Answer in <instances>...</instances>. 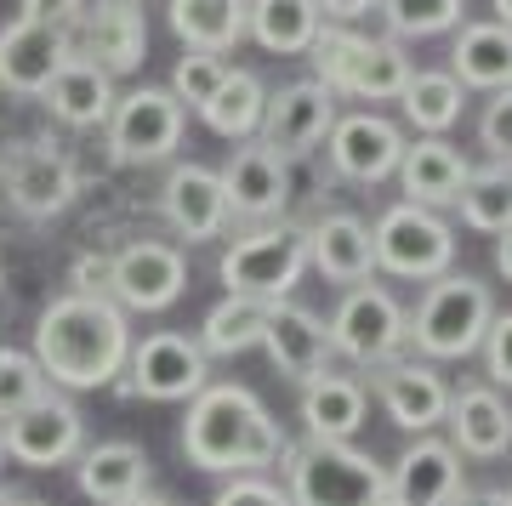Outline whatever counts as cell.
<instances>
[{
    "label": "cell",
    "instance_id": "obj_32",
    "mask_svg": "<svg viewBox=\"0 0 512 506\" xmlns=\"http://www.w3.org/2000/svg\"><path fill=\"white\" fill-rule=\"evenodd\" d=\"M262 109H268L262 74L256 69H228L222 86L211 91V103L200 109V120L217 131V137H228V143H251L256 131H262Z\"/></svg>",
    "mask_w": 512,
    "mask_h": 506
},
{
    "label": "cell",
    "instance_id": "obj_37",
    "mask_svg": "<svg viewBox=\"0 0 512 506\" xmlns=\"http://www.w3.org/2000/svg\"><path fill=\"white\" fill-rule=\"evenodd\" d=\"M52 393V381L40 376L35 353H12V347H0V421H12L18 410H29L35 398Z\"/></svg>",
    "mask_w": 512,
    "mask_h": 506
},
{
    "label": "cell",
    "instance_id": "obj_47",
    "mask_svg": "<svg viewBox=\"0 0 512 506\" xmlns=\"http://www.w3.org/2000/svg\"><path fill=\"white\" fill-rule=\"evenodd\" d=\"M131 506H177V501H171V495H154V489H148V495H137Z\"/></svg>",
    "mask_w": 512,
    "mask_h": 506
},
{
    "label": "cell",
    "instance_id": "obj_49",
    "mask_svg": "<svg viewBox=\"0 0 512 506\" xmlns=\"http://www.w3.org/2000/svg\"><path fill=\"white\" fill-rule=\"evenodd\" d=\"M0 506H23V495H12V489H0Z\"/></svg>",
    "mask_w": 512,
    "mask_h": 506
},
{
    "label": "cell",
    "instance_id": "obj_18",
    "mask_svg": "<svg viewBox=\"0 0 512 506\" xmlns=\"http://www.w3.org/2000/svg\"><path fill=\"white\" fill-rule=\"evenodd\" d=\"M444 427H450L444 444L456 455H473V461H501L512 450V410L490 381H461V387H450Z\"/></svg>",
    "mask_w": 512,
    "mask_h": 506
},
{
    "label": "cell",
    "instance_id": "obj_17",
    "mask_svg": "<svg viewBox=\"0 0 512 506\" xmlns=\"http://www.w3.org/2000/svg\"><path fill=\"white\" fill-rule=\"evenodd\" d=\"M160 211L171 222V234L200 245V239H222L228 234V199H222V177L200 160H177L165 171V188H160Z\"/></svg>",
    "mask_w": 512,
    "mask_h": 506
},
{
    "label": "cell",
    "instance_id": "obj_20",
    "mask_svg": "<svg viewBox=\"0 0 512 506\" xmlns=\"http://www.w3.org/2000/svg\"><path fill=\"white\" fill-rule=\"evenodd\" d=\"M69 57H74V40L63 29H40L29 18H12L0 29V86L12 97H40Z\"/></svg>",
    "mask_w": 512,
    "mask_h": 506
},
{
    "label": "cell",
    "instance_id": "obj_25",
    "mask_svg": "<svg viewBox=\"0 0 512 506\" xmlns=\"http://www.w3.org/2000/svg\"><path fill=\"white\" fill-rule=\"evenodd\" d=\"M74 484L80 495L97 506H131L137 495H148V455L126 438H103V444H86L74 455Z\"/></svg>",
    "mask_w": 512,
    "mask_h": 506
},
{
    "label": "cell",
    "instance_id": "obj_22",
    "mask_svg": "<svg viewBox=\"0 0 512 506\" xmlns=\"http://www.w3.org/2000/svg\"><path fill=\"white\" fill-rule=\"evenodd\" d=\"M461 495V455L444 438H416L387 472V501L399 506H450Z\"/></svg>",
    "mask_w": 512,
    "mask_h": 506
},
{
    "label": "cell",
    "instance_id": "obj_2",
    "mask_svg": "<svg viewBox=\"0 0 512 506\" xmlns=\"http://www.w3.org/2000/svg\"><path fill=\"white\" fill-rule=\"evenodd\" d=\"M131 319L114 308L109 296H80L63 290L57 302L35 319V364L52 387L69 393H92V387H114V376H126L131 359Z\"/></svg>",
    "mask_w": 512,
    "mask_h": 506
},
{
    "label": "cell",
    "instance_id": "obj_40",
    "mask_svg": "<svg viewBox=\"0 0 512 506\" xmlns=\"http://www.w3.org/2000/svg\"><path fill=\"white\" fill-rule=\"evenodd\" d=\"M478 143L495 154V165H512V91H495L478 114Z\"/></svg>",
    "mask_w": 512,
    "mask_h": 506
},
{
    "label": "cell",
    "instance_id": "obj_16",
    "mask_svg": "<svg viewBox=\"0 0 512 506\" xmlns=\"http://www.w3.org/2000/svg\"><path fill=\"white\" fill-rule=\"evenodd\" d=\"M74 57H86L97 69L109 74H137L148 57V23L137 6H114V0H86V12L74 23Z\"/></svg>",
    "mask_w": 512,
    "mask_h": 506
},
{
    "label": "cell",
    "instance_id": "obj_45",
    "mask_svg": "<svg viewBox=\"0 0 512 506\" xmlns=\"http://www.w3.org/2000/svg\"><path fill=\"white\" fill-rule=\"evenodd\" d=\"M450 506H507V495L501 489H461Z\"/></svg>",
    "mask_w": 512,
    "mask_h": 506
},
{
    "label": "cell",
    "instance_id": "obj_13",
    "mask_svg": "<svg viewBox=\"0 0 512 506\" xmlns=\"http://www.w3.org/2000/svg\"><path fill=\"white\" fill-rule=\"evenodd\" d=\"M370 387H376V398H382L387 421H393L399 433H410V438H427L444 421V410H450V381H444L427 359L376 364V370H370Z\"/></svg>",
    "mask_w": 512,
    "mask_h": 506
},
{
    "label": "cell",
    "instance_id": "obj_35",
    "mask_svg": "<svg viewBox=\"0 0 512 506\" xmlns=\"http://www.w3.org/2000/svg\"><path fill=\"white\" fill-rule=\"evenodd\" d=\"M461 222L478 234H507L512 228V165H473L467 188L456 194Z\"/></svg>",
    "mask_w": 512,
    "mask_h": 506
},
{
    "label": "cell",
    "instance_id": "obj_26",
    "mask_svg": "<svg viewBox=\"0 0 512 506\" xmlns=\"http://www.w3.org/2000/svg\"><path fill=\"white\" fill-rule=\"evenodd\" d=\"M308 268H319L330 285H365L376 273V251H370V222L353 211H325L308 228Z\"/></svg>",
    "mask_w": 512,
    "mask_h": 506
},
{
    "label": "cell",
    "instance_id": "obj_39",
    "mask_svg": "<svg viewBox=\"0 0 512 506\" xmlns=\"http://www.w3.org/2000/svg\"><path fill=\"white\" fill-rule=\"evenodd\" d=\"M478 353H484V376H490L495 393L501 387L512 393V313H495L490 330H484V342H478Z\"/></svg>",
    "mask_w": 512,
    "mask_h": 506
},
{
    "label": "cell",
    "instance_id": "obj_48",
    "mask_svg": "<svg viewBox=\"0 0 512 506\" xmlns=\"http://www.w3.org/2000/svg\"><path fill=\"white\" fill-rule=\"evenodd\" d=\"M490 6H495V23H507L512 29V0H490Z\"/></svg>",
    "mask_w": 512,
    "mask_h": 506
},
{
    "label": "cell",
    "instance_id": "obj_34",
    "mask_svg": "<svg viewBox=\"0 0 512 506\" xmlns=\"http://www.w3.org/2000/svg\"><path fill=\"white\" fill-rule=\"evenodd\" d=\"M262 319H268V302H245V296H222L217 308L205 313L200 325V353H217V359H234V353H251L262 347Z\"/></svg>",
    "mask_w": 512,
    "mask_h": 506
},
{
    "label": "cell",
    "instance_id": "obj_28",
    "mask_svg": "<svg viewBox=\"0 0 512 506\" xmlns=\"http://www.w3.org/2000/svg\"><path fill=\"white\" fill-rule=\"evenodd\" d=\"M450 74L461 91H512V29L507 23H461L450 46Z\"/></svg>",
    "mask_w": 512,
    "mask_h": 506
},
{
    "label": "cell",
    "instance_id": "obj_46",
    "mask_svg": "<svg viewBox=\"0 0 512 506\" xmlns=\"http://www.w3.org/2000/svg\"><path fill=\"white\" fill-rule=\"evenodd\" d=\"M495 268L507 273V285H512V228L507 234H495Z\"/></svg>",
    "mask_w": 512,
    "mask_h": 506
},
{
    "label": "cell",
    "instance_id": "obj_8",
    "mask_svg": "<svg viewBox=\"0 0 512 506\" xmlns=\"http://www.w3.org/2000/svg\"><path fill=\"white\" fill-rule=\"evenodd\" d=\"M183 131H188V109L171 91L137 86L126 97H114V114L103 126V137H109L114 165H160V160H177Z\"/></svg>",
    "mask_w": 512,
    "mask_h": 506
},
{
    "label": "cell",
    "instance_id": "obj_5",
    "mask_svg": "<svg viewBox=\"0 0 512 506\" xmlns=\"http://www.w3.org/2000/svg\"><path fill=\"white\" fill-rule=\"evenodd\" d=\"M495 319V296L473 273H444L427 285L421 308L410 313V342L421 359H467L478 353L484 330Z\"/></svg>",
    "mask_w": 512,
    "mask_h": 506
},
{
    "label": "cell",
    "instance_id": "obj_42",
    "mask_svg": "<svg viewBox=\"0 0 512 506\" xmlns=\"http://www.w3.org/2000/svg\"><path fill=\"white\" fill-rule=\"evenodd\" d=\"M80 12H86V0H23V18L40 29H63V35H74Z\"/></svg>",
    "mask_w": 512,
    "mask_h": 506
},
{
    "label": "cell",
    "instance_id": "obj_31",
    "mask_svg": "<svg viewBox=\"0 0 512 506\" xmlns=\"http://www.w3.org/2000/svg\"><path fill=\"white\" fill-rule=\"evenodd\" d=\"M245 35L262 46V52H279V57H308L313 35H319V0H245Z\"/></svg>",
    "mask_w": 512,
    "mask_h": 506
},
{
    "label": "cell",
    "instance_id": "obj_4",
    "mask_svg": "<svg viewBox=\"0 0 512 506\" xmlns=\"http://www.w3.org/2000/svg\"><path fill=\"white\" fill-rule=\"evenodd\" d=\"M285 495L291 506H382L387 467L353 444H291Z\"/></svg>",
    "mask_w": 512,
    "mask_h": 506
},
{
    "label": "cell",
    "instance_id": "obj_24",
    "mask_svg": "<svg viewBox=\"0 0 512 506\" xmlns=\"http://www.w3.org/2000/svg\"><path fill=\"white\" fill-rule=\"evenodd\" d=\"M6 194L23 217H57L74 199V165L46 143H18L6 160Z\"/></svg>",
    "mask_w": 512,
    "mask_h": 506
},
{
    "label": "cell",
    "instance_id": "obj_30",
    "mask_svg": "<svg viewBox=\"0 0 512 506\" xmlns=\"http://www.w3.org/2000/svg\"><path fill=\"white\" fill-rule=\"evenodd\" d=\"M245 0H171L165 18H171V35L183 40V52H234L245 40Z\"/></svg>",
    "mask_w": 512,
    "mask_h": 506
},
{
    "label": "cell",
    "instance_id": "obj_19",
    "mask_svg": "<svg viewBox=\"0 0 512 506\" xmlns=\"http://www.w3.org/2000/svg\"><path fill=\"white\" fill-rule=\"evenodd\" d=\"M262 353L274 359L279 376L308 381L319 370H330V330L325 319L302 302H268V319H262Z\"/></svg>",
    "mask_w": 512,
    "mask_h": 506
},
{
    "label": "cell",
    "instance_id": "obj_9",
    "mask_svg": "<svg viewBox=\"0 0 512 506\" xmlns=\"http://www.w3.org/2000/svg\"><path fill=\"white\" fill-rule=\"evenodd\" d=\"M205 381H211V370H205L200 342L183 336V330H154V336H143V342H131L120 393L126 398H154V404H188Z\"/></svg>",
    "mask_w": 512,
    "mask_h": 506
},
{
    "label": "cell",
    "instance_id": "obj_15",
    "mask_svg": "<svg viewBox=\"0 0 512 506\" xmlns=\"http://www.w3.org/2000/svg\"><path fill=\"white\" fill-rule=\"evenodd\" d=\"M404 143H410V137L376 109L336 114V126H330V137H325L330 165H336L348 182H387L404 160Z\"/></svg>",
    "mask_w": 512,
    "mask_h": 506
},
{
    "label": "cell",
    "instance_id": "obj_1",
    "mask_svg": "<svg viewBox=\"0 0 512 506\" xmlns=\"http://www.w3.org/2000/svg\"><path fill=\"white\" fill-rule=\"evenodd\" d=\"M183 455L188 467L217 478H262L268 467H285L291 438L268 416V404L239 381H205L188 398L183 416Z\"/></svg>",
    "mask_w": 512,
    "mask_h": 506
},
{
    "label": "cell",
    "instance_id": "obj_33",
    "mask_svg": "<svg viewBox=\"0 0 512 506\" xmlns=\"http://www.w3.org/2000/svg\"><path fill=\"white\" fill-rule=\"evenodd\" d=\"M399 109L421 137H444L461 120V109H467V91H461V80L450 69H416L410 86L399 91Z\"/></svg>",
    "mask_w": 512,
    "mask_h": 506
},
{
    "label": "cell",
    "instance_id": "obj_53",
    "mask_svg": "<svg viewBox=\"0 0 512 506\" xmlns=\"http://www.w3.org/2000/svg\"><path fill=\"white\" fill-rule=\"evenodd\" d=\"M507 506H512V489H507Z\"/></svg>",
    "mask_w": 512,
    "mask_h": 506
},
{
    "label": "cell",
    "instance_id": "obj_38",
    "mask_svg": "<svg viewBox=\"0 0 512 506\" xmlns=\"http://www.w3.org/2000/svg\"><path fill=\"white\" fill-rule=\"evenodd\" d=\"M222 74H228V63L222 57H211V52H183L177 57V69H171V97L183 103V109H205L211 103V91L222 86Z\"/></svg>",
    "mask_w": 512,
    "mask_h": 506
},
{
    "label": "cell",
    "instance_id": "obj_41",
    "mask_svg": "<svg viewBox=\"0 0 512 506\" xmlns=\"http://www.w3.org/2000/svg\"><path fill=\"white\" fill-rule=\"evenodd\" d=\"M211 506H291V495L274 478H228Z\"/></svg>",
    "mask_w": 512,
    "mask_h": 506
},
{
    "label": "cell",
    "instance_id": "obj_51",
    "mask_svg": "<svg viewBox=\"0 0 512 506\" xmlns=\"http://www.w3.org/2000/svg\"><path fill=\"white\" fill-rule=\"evenodd\" d=\"M23 506H52V501H23Z\"/></svg>",
    "mask_w": 512,
    "mask_h": 506
},
{
    "label": "cell",
    "instance_id": "obj_11",
    "mask_svg": "<svg viewBox=\"0 0 512 506\" xmlns=\"http://www.w3.org/2000/svg\"><path fill=\"white\" fill-rule=\"evenodd\" d=\"M80 450H86V421L57 387L46 398H35L29 410H18L12 421H0V455H12L18 467L46 472L74 461Z\"/></svg>",
    "mask_w": 512,
    "mask_h": 506
},
{
    "label": "cell",
    "instance_id": "obj_3",
    "mask_svg": "<svg viewBox=\"0 0 512 506\" xmlns=\"http://www.w3.org/2000/svg\"><path fill=\"white\" fill-rule=\"evenodd\" d=\"M302 273H308V228L296 222H262L251 234H239L217 262L222 290L245 302H291Z\"/></svg>",
    "mask_w": 512,
    "mask_h": 506
},
{
    "label": "cell",
    "instance_id": "obj_50",
    "mask_svg": "<svg viewBox=\"0 0 512 506\" xmlns=\"http://www.w3.org/2000/svg\"><path fill=\"white\" fill-rule=\"evenodd\" d=\"M114 6H137V12H143V6H148V0H114Z\"/></svg>",
    "mask_w": 512,
    "mask_h": 506
},
{
    "label": "cell",
    "instance_id": "obj_21",
    "mask_svg": "<svg viewBox=\"0 0 512 506\" xmlns=\"http://www.w3.org/2000/svg\"><path fill=\"white\" fill-rule=\"evenodd\" d=\"M393 177L404 188V205L439 211V205H456V194L473 177V160L450 137H416V143H404V160Z\"/></svg>",
    "mask_w": 512,
    "mask_h": 506
},
{
    "label": "cell",
    "instance_id": "obj_52",
    "mask_svg": "<svg viewBox=\"0 0 512 506\" xmlns=\"http://www.w3.org/2000/svg\"><path fill=\"white\" fill-rule=\"evenodd\" d=\"M382 506H399V501H382Z\"/></svg>",
    "mask_w": 512,
    "mask_h": 506
},
{
    "label": "cell",
    "instance_id": "obj_14",
    "mask_svg": "<svg viewBox=\"0 0 512 506\" xmlns=\"http://www.w3.org/2000/svg\"><path fill=\"white\" fill-rule=\"evenodd\" d=\"M217 177H222L228 217L274 222V217H285V205H291V165L279 160L268 143H256V137L228 154V165H222Z\"/></svg>",
    "mask_w": 512,
    "mask_h": 506
},
{
    "label": "cell",
    "instance_id": "obj_23",
    "mask_svg": "<svg viewBox=\"0 0 512 506\" xmlns=\"http://www.w3.org/2000/svg\"><path fill=\"white\" fill-rule=\"evenodd\" d=\"M365 410H370V387L359 376L319 370V376L302 381V427H308V444H348L365 427Z\"/></svg>",
    "mask_w": 512,
    "mask_h": 506
},
{
    "label": "cell",
    "instance_id": "obj_44",
    "mask_svg": "<svg viewBox=\"0 0 512 506\" xmlns=\"http://www.w3.org/2000/svg\"><path fill=\"white\" fill-rule=\"evenodd\" d=\"M376 6H382V0H319L325 23H348V29L365 18V12H376Z\"/></svg>",
    "mask_w": 512,
    "mask_h": 506
},
{
    "label": "cell",
    "instance_id": "obj_54",
    "mask_svg": "<svg viewBox=\"0 0 512 506\" xmlns=\"http://www.w3.org/2000/svg\"><path fill=\"white\" fill-rule=\"evenodd\" d=\"M0 461H6V455H0Z\"/></svg>",
    "mask_w": 512,
    "mask_h": 506
},
{
    "label": "cell",
    "instance_id": "obj_6",
    "mask_svg": "<svg viewBox=\"0 0 512 506\" xmlns=\"http://www.w3.org/2000/svg\"><path fill=\"white\" fill-rule=\"evenodd\" d=\"M330 353H342L359 370H376L387 359H404V342H410V313L387 285L365 279V285H348V296L330 313Z\"/></svg>",
    "mask_w": 512,
    "mask_h": 506
},
{
    "label": "cell",
    "instance_id": "obj_36",
    "mask_svg": "<svg viewBox=\"0 0 512 506\" xmlns=\"http://www.w3.org/2000/svg\"><path fill=\"white\" fill-rule=\"evenodd\" d=\"M387 18V40H427V35H450V29H461V0H382L376 6Z\"/></svg>",
    "mask_w": 512,
    "mask_h": 506
},
{
    "label": "cell",
    "instance_id": "obj_7",
    "mask_svg": "<svg viewBox=\"0 0 512 506\" xmlns=\"http://www.w3.org/2000/svg\"><path fill=\"white\" fill-rule=\"evenodd\" d=\"M370 251H376V268L393 273V279H421L433 285L456 268V228L439 217V211H421V205H387L376 228H370Z\"/></svg>",
    "mask_w": 512,
    "mask_h": 506
},
{
    "label": "cell",
    "instance_id": "obj_10",
    "mask_svg": "<svg viewBox=\"0 0 512 506\" xmlns=\"http://www.w3.org/2000/svg\"><path fill=\"white\" fill-rule=\"evenodd\" d=\"M188 290V256L171 239H131L114 251L109 268V302L120 313H165Z\"/></svg>",
    "mask_w": 512,
    "mask_h": 506
},
{
    "label": "cell",
    "instance_id": "obj_43",
    "mask_svg": "<svg viewBox=\"0 0 512 506\" xmlns=\"http://www.w3.org/2000/svg\"><path fill=\"white\" fill-rule=\"evenodd\" d=\"M109 268H114V256L103 251H86V256H74V268H69V285L80 290V296H109Z\"/></svg>",
    "mask_w": 512,
    "mask_h": 506
},
{
    "label": "cell",
    "instance_id": "obj_29",
    "mask_svg": "<svg viewBox=\"0 0 512 506\" xmlns=\"http://www.w3.org/2000/svg\"><path fill=\"white\" fill-rule=\"evenodd\" d=\"M40 103L52 109V120H63V126H74V131L109 126L114 80L97 69V63H86V57H69V63L52 74V86L40 91Z\"/></svg>",
    "mask_w": 512,
    "mask_h": 506
},
{
    "label": "cell",
    "instance_id": "obj_27",
    "mask_svg": "<svg viewBox=\"0 0 512 506\" xmlns=\"http://www.w3.org/2000/svg\"><path fill=\"white\" fill-rule=\"evenodd\" d=\"M410 74H416V63H410V52H404L399 40L359 35L348 69L336 80V97H353V103H399V91L410 86Z\"/></svg>",
    "mask_w": 512,
    "mask_h": 506
},
{
    "label": "cell",
    "instance_id": "obj_12",
    "mask_svg": "<svg viewBox=\"0 0 512 506\" xmlns=\"http://www.w3.org/2000/svg\"><path fill=\"white\" fill-rule=\"evenodd\" d=\"M336 97H330L319 80H291V86L268 91V109H262V131H256V143H268L279 154V160L291 165L302 160V154H313V148L330 137V126H336Z\"/></svg>",
    "mask_w": 512,
    "mask_h": 506
}]
</instances>
